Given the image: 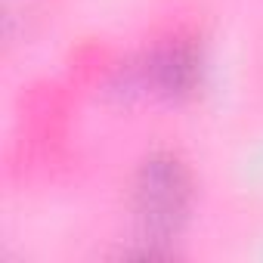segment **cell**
<instances>
[{"label":"cell","mask_w":263,"mask_h":263,"mask_svg":"<svg viewBox=\"0 0 263 263\" xmlns=\"http://www.w3.org/2000/svg\"><path fill=\"white\" fill-rule=\"evenodd\" d=\"M198 183L192 164L171 146L149 149L130 177V220L143 257H164L195 214Z\"/></svg>","instance_id":"cell-1"},{"label":"cell","mask_w":263,"mask_h":263,"mask_svg":"<svg viewBox=\"0 0 263 263\" xmlns=\"http://www.w3.org/2000/svg\"><path fill=\"white\" fill-rule=\"evenodd\" d=\"M208 56L198 37L174 34L152 44L130 68V87H137L161 102L183 105L204 87Z\"/></svg>","instance_id":"cell-2"}]
</instances>
